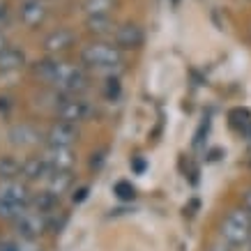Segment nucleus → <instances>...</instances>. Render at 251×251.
<instances>
[{
  "mask_svg": "<svg viewBox=\"0 0 251 251\" xmlns=\"http://www.w3.org/2000/svg\"><path fill=\"white\" fill-rule=\"evenodd\" d=\"M221 237L228 247H242L251 240V217L244 212V207L230 210L226 214L221 224Z\"/></svg>",
  "mask_w": 251,
  "mask_h": 251,
  "instance_id": "f257e3e1",
  "label": "nucleus"
},
{
  "mask_svg": "<svg viewBox=\"0 0 251 251\" xmlns=\"http://www.w3.org/2000/svg\"><path fill=\"white\" fill-rule=\"evenodd\" d=\"M81 62L85 67L97 69H113L122 62V51L106 42H92L81 49Z\"/></svg>",
  "mask_w": 251,
  "mask_h": 251,
  "instance_id": "f03ea898",
  "label": "nucleus"
},
{
  "mask_svg": "<svg viewBox=\"0 0 251 251\" xmlns=\"http://www.w3.org/2000/svg\"><path fill=\"white\" fill-rule=\"evenodd\" d=\"M14 226H16V233H19L23 240H35V237H39L46 230L49 221H46V217L42 212H37V210L23 207L21 214L14 219Z\"/></svg>",
  "mask_w": 251,
  "mask_h": 251,
  "instance_id": "7ed1b4c3",
  "label": "nucleus"
},
{
  "mask_svg": "<svg viewBox=\"0 0 251 251\" xmlns=\"http://www.w3.org/2000/svg\"><path fill=\"white\" fill-rule=\"evenodd\" d=\"M78 138V129L76 125H72V122H55L49 127L46 131V143L49 148H72V145L76 143Z\"/></svg>",
  "mask_w": 251,
  "mask_h": 251,
  "instance_id": "20e7f679",
  "label": "nucleus"
},
{
  "mask_svg": "<svg viewBox=\"0 0 251 251\" xmlns=\"http://www.w3.org/2000/svg\"><path fill=\"white\" fill-rule=\"evenodd\" d=\"M58 115H60L62 122L78 125V122L88 120V115H90V106H88L81 97H67L65 101H60V106H58Z\"/></svg>",
  "mask_w": 251,
  "mask_h": 251,
  "instance_id": "39448f33",
  "label": "nucleus"
},
{
  "mask_svg": "<svg viewBox=\"0 0 251 251\" xmlns=\"http://www.w3.org/2000/svg\"><path fill=\"white\" fill-rule=\"evenodd\" d=\"M143 30L138 28L136 23H122L120 28H115V46L120 51H134L143 46Z\"/></svg>",
  "mask_w": 251,
  "mask_h": 251,
  "instance_id": "423d86ee",
  "label": "nucleus"
},
{
  "mask_svg": "<svg viewBox=\"0 0 251 251\" xmlns=\"http://www.w3.org/2000/svg\"><path fill=\"white\" fill-rule=\"evenodd\" d=\"M0 198L19 207H28V203H32L30 191L21 180H2L0 182Z\"/></svg>",
  "mask_w": 251,
  "mask_h": 251,
  "instance_id": "0eeeda50",
  "label": "nucleus"
},
{
  "mask_svg": "<svg viewBox=\"0 0 251 251\" xmlns=\"http://www.w3.org/2000/svg\"><path fill=\"white\" fill-rule=\"evenodd\" d=\"M51 173H53V166L44 157H30L21 161V175L25 180H46Z\"/></svg>",
  "mask_w": 251,
  "mask_h": 251,
  "instance_id": "6e6552de",
  "label": "nucleus"
},
{
  "mask_svg": "<svg viewBox=\"0 0 251 251\" xmlns=\"http://www.w3.org/2000/svg\"><path fill=\"white\" fill-rule=\"evenodd\" d=\"M74 32L67 30V28H58L53 30L51 35H46L44 39V49L49 53H62V51H67L69 46L74 44Z\"/></svg>",
  "mask_w": 251,
  "mask_h": 251,
  "instance_id": "1a4fd4ad",
  "label": "nucleus"
},
{
  "mask_svg": "<svg viewBox=\"0 0 251 251\" xmlns=\"http://www.w3.org/2000/svg\"><path fill=\"white\" fill-rule=\"evenodd\" d=\"M44 159L58 171H72L76 157L72 152V148H46Z\"/></svg>",
  "mask_w": 251,
  "mask_h": 251,
  "instance_id": "9d476101",
  "label": "nucleus"
},
{
  "mask_svg": "<svg viewBox=\"0 0 251 251\" xmlns=\"http://www.w3.org/2000/svg\"><path fill=\"white\" fill-rule=\"evenodd\" d=\"M9 141L14 145H21V148H30V145L39 143V134L30 125H16L9 129Z\"/></svg>",
  "mask_w": 251,
  "mask_h": 251,
  "instance_id": "9b49d317",
  "label": "nucleus"
},
{
  "mask_svg": "<svg viewBox=\"0 0 251 251\" xmlns=\"http://www.w3.org/2000/svg\"><path fill=\"white\" fill-rule=\"evenodd\" d=\"M44 16H46V9L39 0H25L21 5V21L25 25H39L44 21Z\"/></svg>",
  "mask_w": 251,
  "mask_h": 251,
  "instance_id": "f8f14e48",
  "label": "nucleus"
},
{
  "mask_svg": "<svg viewBox=\"0 0 251 251\" xmlns=\"http://www.w3.org/2000/svg\"><path fill=\"white\" fill-rule=\"evenodd\" d=\"M25 65V55H23L21 49H14V46H7L2 53H0V72H16Z\"/></svg>",
  "mask_w": 251,
  "mask_h": 251,
  "instance_id": "ddd939ff",
  "label": "nucleus"
},
{
  "mask_svg": "<svg viewBox=\"0 0 251 251\" xmlns=\"http://www.w3.org/2000/svg\"><path fill=\"white\" fill-rule=\"evenodd\" d=\"M46 182H49V191H53L55 196H60V194H65V191L72 187L74 177H72L69 171H58V168H53V173L46 177Z\"/></svg>",
  "mask_w": 251,
  "mask_h": 251,
  "instance_id": "4468645a",
  "label": "nucleus"
},
{
  "mask_svg": "<svg viewBox=\"0 0 251 251\" xmlns=\"http://www.w3.org/2000/svg\"><path fill=\"white\" fill-rule=\"evenodd\" d=\"M58 196H55L53 191H42V194H37V196L32 198V205H35V210L37 212H42L44 217H49V214L55 212V207H58Z\"/></svg>",
  "mask_w": 251,
  "mask_h": 251,
  "instance_id": "2eb2a0df",
  "label": "nucleus"
},
{
  "mask_svg": "<svg viewBox=\"0 0 251 251\" xmlns=\"http://www.w3.org/2000/svg\"><path fill=\"white\" fill-rule=\"evenodd\" d=\"M21 175V161L14 157H0V180H19Z\"/></svg>",
  "mask_w": 251,
  "mask_h": 251,
  "instance_id": "dca6fc26",
  "label": "nucleus"
},
{
  "mask_svg": "<svg viewBox=\"0 0 251 251\" xmlns=\"http://www.w3.org/2000/svg\"><path fill=\"white\" fill-rule=\"evenodd\" d=\"M113 7H115V0H85L83 5L88 16H108Z\"/></svg>",
  "mask_w": 251,
  "mask_h": 251,
  "instance_id": "f3484780",
  "label": "nucleus"
},
{
  "mask_svg": "<svg viewBox=\"0 0 251 251\" xmlns=\"http://www.w3.org/2000/svg\"><path fill=\"white\" fill-rule=\"evenodd\" d=\"M88 30L95 35H106L113 30L111 25V16H88Z\"/></svg>",
  "mask_w": 251,
  "mask_h": 251,
  "instance_id": "a211bd4d",
  "label": "nucleus"
},
{
  "mask_svg": "<svg viewBox=\"0 0 251 251\" xmlns=\"http://www.w3.org/2000/svg\"><path fill=\"white\" fill-rule=\"evenodd\" d=\"M113 194L120 198V201H134V196H136V191H134L131 182H127V180H120V182H115Z\"/></svg>",
  "mask_w": 251,
  "mask_h": 251,
  "instance_id": "6ab92c4d",
  "label": "nucleus"
},
{
  "mask_svg": "<svg viewBox=\"0 0 251 251\" xmlns=\"http://www.w3.org/2000/svg\"><path fill=\"white\" fill-rule=\"evenodd\" d=\"M23 207L14 205V203H7V201H2L0 198V219H9V221H14L19 214H21Z\"/></svg>",
  "mask_w": 251,
  "mask_h": 251,
  "instance_id": "aec40b11",
  "label": "nucleus"
},
{
  "mask_svg": "<svg viewBox=\"0 0 251 251\" xmlns=\"http://www.w3.org/2000/svg\"><path fill=\"white\" fill-rule=\"evenodd\" d=\"M242 207H244V212H247V214H249V217H251V189H249V191H247V194H244Z\"/></svg>",
  "mask_w": 251,
  "mask_h": 251,
  "instance_id": "412c9836",
  "label": "nucleus"
},
{
  "mask_svg": "<svg viewBox=\"0 0 251 251\" xmlns=\"http://www.w3.org/2000/svg\"><path fill=\"white\" fill-rule=\"evenodd\" d=\"M85 196H88V189H85V187H81L78 191H74V196H72V198H74V203H81Z\"/></svg>",
  "mask_w": 251,
  "mask_h": 251,
  "instance_id": "4be33fe9",
  "label": "nucleus"
},
{
  "mask_svg": "<svg viewBox=\"0 0 251 251\" xmlns=\"http://www.w3.org/2000/svg\"><path fill=\"white\" fill-rule=\"evenodd\" d=\"M131 168L136 171V173H143V168H145V164H143V159H131Z\"/></svg>",
  "mask_w": 251,
  "mask_h": 251,
  "instance_id": "5701e85b",
  "label": "nucleus"
},
{
  "mask_svg": "<svg viewBox=\"0 0 251 251\" xmlns=\"http://www.w3.org/2000/svg\"><path fill=\"white\" fill-rule=\"evenodd\" d=\"M120 92V85H118V81H108V95H118Z\"/></svg>",
  "mask_w": 251,
  "mask_h": 251,
  "instance_id": "b1692460",
  "label": "nucleus"
},
{
  "mask_svg": "<svg viewBox=\"0 0 251 251\" xmlns=\"http://www.w3.org/2000/svg\"><path fill=\"white\" fill-rule=\"evenodd\" d=\"M7 37H5V35H2V32H0V53H2V51H5V49H7Z\"/></svg>",
  "mask_w": 251,
  "mask_h": 251,
  "instance_id": "393cba45",
  "label": "nucleus"
},
{
  "mask_svg": "<svg viewBox=\"0 0 251 251\" xmlns=\"http://www.w3.org/2000/svg\"><path fill=\"white\" fill-rule=\"evenodd\" d=\"M210 251H230L228 247H226V244H217V247H212V249Z\"/></svg>",
  "mask_w": 251,
  "mask_h": 251,
  "instance_id": "a878e982",
  "label": "nucleus"
},
{
  "mask_svg": "<svg viewBox=\"0 0 251 251\" xmlns=\"http://www.w3.org/2000/svg\"><path fill=\"white\" fill-rule=\"evenodd\" d=\"M5 14V2H2V0H0V16Z\"/></svg>",
  "mask_w": 251,
  "mask_h": 251,
  "instance_id": "bb28decb",
  "label": "nucleus"
}]
</instances>
